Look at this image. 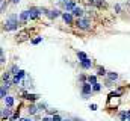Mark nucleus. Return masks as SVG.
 I'll return each instance as SVG.
<instances>
[{
	"instance_id": "1",
	"label": "nucleus",
	"mask_w": 130,
	"mask_h": 121,
	"mask_svg": "<svg viewBox=\"0 0 130 121\" xmlns=\"http://www.w3.org/2000/svg\"><path fill=\"white\" fill-rule=\"evenodd\" d=\"M18 21H20V17H17L15 14H12V15L6 17L5 24H3V29L6 30V32H9V30H17L18 29Z\"/></svg>"
},
{
	"instance_id": "2",
	"label": "nucleus",
	"mask_w": 130,
	"mask_h": 121,
	"mask_svg": "<svg viewBox=\"0 0 130 121\" xmlns=\"http://www.w3.org/2000/svg\"><path fill=\"white\" fill-rule=\"evenodd\" d=\"M94 92L92 89V85L91 83H88V82H85V83H82V88H80V94H82V98H89L91 97V94Z\"/></svg>"
},
{
	"instance_id": "3",
	"label": "nucleus",
	"mask_w": 130,
	"mask_h": 121,
	"mask_svg": "<svg viewBox=\"0 0 130 121\" xmlns=\"http://www.w3.org/2000/svg\"><path fill=\"white\" fill-rule=\"evenodd\" d=\"M76 26L82 30H88V29H91V21H89L88 18L82 17V18H77V20H76Z\"/></svg>"
},
{
	"instance_id": "4",
	"label": "nucleus",
	"mask_w": 130,
	"mask_h": 121,
	"mask_svg": "<svg viewBox=\"0 0 130 121\" xmlns=\"http://www.w3.org/2000/svg\"><path fill=\"white\" fill-rule=\"evenodd\" d=\"M21 95L24 100H29V101H36L39 98L38 94H32V92H27V91H21Z\"/></svg>"
},
{
	"instance_id": "5",
	"label": "nucleus",
	"mask_w": 130,
	"mask_h": 121,
	"mask_svg": "<svg viewBox=\"0 0 130 121\" xmlns=\"http://www.w3.org/2000/svg\"><path fill=\"white\" fill-rule=\"evenodd\" d=\"M62 6H64V9L67 12H70V11H73L77 5H76V0H65V2H62Z\"/></svg>"
},
{
	"instance_id": "6",
	"label": "nucleus",
	"mask_w": 130,
	"mask_h": 121,
	"mask_svg": "<svg viewBox=\"0 0 130 121\" xmlns=\"http://www.w3.org/2000/svg\"><path fill=\"white\" fill-rule=\"evenodd\" d=\"M11 117H12V108H8V106H5L3 109H2V120H11Z\"/></svg>"
},
{
	"instance_id": "7",
	"label": "nucleus",
	"mask_w": 130,
	"mask_h": 121,
	"mask_svg": "<svg viewBox=\"0 0 130 121\" xmlns=\"http://www.w3.org/2000/svg\"><path fill=\"white\" fill-rule=\"evenodd\" d=\"M29 12H30V20H36L42 14V9H39V8H30Z\"/></svg>"
},
{
	"instance_id": "8",
	"label": "nucleus",
	"mask_w": 130,
	"mask_h": 121,
	"mask_svg": "<svg viewBox=\"0 0 130 121\" xmlns=\"http://www.w3.org/2000/svg\"><path fill=\"white\" fill-rule=\"evenodd\" d=\"M27 20H30V12L29 11H23L20 14V23L24 24V23H27Z\"/></svg>"
},
{
	"instance_id": "9",
	"label": "nucleus",
	"mask_w": 130,
	"mask_h": 121,
	"mask_svg": "<svg viewBox=\"0 0 130 121\" xmlns=\"http://www.w3.org/2000/svg\"><path fill=\"white\" fill-rule=\"evenodd\" d=\"M62 18H64L65 23L70 24V26L74 23V20H73V14H71V12H62Z\"/></svg>"
},
{
	"instance_id": "10",
	"label": "nucleus",
	"mask_w": 130,
	"mask_h": 121,
	"mask_svg": "<svg viewBox=\"0 0 130 121\" xmlns=\"http://www.w3.org/2000/svg\"><path fill=\"white\" fill-rule=\"evenodd\" d=\"M71 14H73L74 17H77V18H82V17H83V9H82L80 6H76V8L71 11Z\"/></svg>"
},
{
	"instance_id": "11",
	"label": "nucleus",
	"mask_w": 130,
	"mask_h": 121,
	"mask_svg": "<svg viewBox=\"0 0 130 121\" xmlns=\"http://www.w3.org/2000/svg\"><path fill=\"white\" fill-rule=\"evenodd\" d=\"M59 15H62V12H59L58 9H52V11H48V12H47V17H48V18H52V20H53V18H58Z\"/></svg>"
},
{
	"instance_id": "12",
	"label": "nucleus",
	"mask_w": 130,
	"mask_h": 121,
	"mask_svg": "<svg viewBox=\"0 0 130 121\" xmlns=\"http://www.w3.org/2000/svg\"><path fill=\"white\" fill-rule=\"evenodd\" d=\"M80 67H82L83 70H89V68L92 67V60L89 59V58L85 59V60H82V62H80Z\"/></svg>"
},
{
	"instance_id": "13",
	"label": "nucleus",
	"mask_w": 130,
	"mask_h": 121,
	"mask_svg": "<svg viewBox=\"0 0 130 121\" xmlns=\"http://www.w3.org/2000/svg\"><path fill=\"white\" fill-rule=\"evenodd\" d=\"M3 101H5V106H8V108H12L15 100H14V97H12V95H8L6 98H3Z\"/></svg>"
},
{
	"instance_id": "14",
	"label": "nucleus",
	"mask_w": 130,
	"mask_h": 121,
	"mask_svg": "<svg viewBox=\"0 0 130 121\" xmlns=\"http://www.w3.org/2000/svg\"><path fill=\"white\" fill-rule=\"evenodd\" d=\"M38 111H39V109H38L35 104H30V106L27 108V114H29V115H35V114H38Z\"/></svg>"
},
{
	"instance_id": "15",
	"label": "nucleus",
	"mask_w": 130,
	"mask_h": 121,
	"mask_svg": "<svg viewBox=\"0 0 130 121\" xmlns=\"http://www.w3.org/2000/svg\"><path fill=\"white\" fill-rule=\"evenodd\" d=\"M8 88H9V86L2 85V89H0V97H2V98H6V97H8Z\"/></svg>"
},
{
	"instance_id": "16",
	"label": "nucleus",
	"mask_w": 130,
	"mask_h": 121,
	"mask_svg": "<svg viewBox=\"0 0 130 121\" xmlns=\"http://www.w3.org/2000/svg\"><path fill=\"white\" fill-rule=\"evenodd\" d=\"M118 117H120V121H127V117H129V111H121V112L118 114Z\"/></svg>"
},
{
	"instance_id": "17",
	"label": "nucleus",
	"mask_w": 130,
	"mask_h": 121,
	"mask_svg": "<svg viewBox=\"0 0 130 121\" xmlns=\"http://www.w3.org/2000/svg\"><path fill=\"white\" fill-rule=\"evenodd\" d=\"M118 77H120V76H118L115 71H110V73H107V79H109V80H112V82H115Z\"/></svg>"
},
{
	"instance_id": "18",
	"label": "nucleus",
	"mask_w": 130,
	"mask_h": 121,
	"mask_svg": "<svg viewBox=\"0 0 130 121\" xmlns=\"http://www.w3.org/2000/svg\"><path fill=\"white\" fill-rule=\"evenodd\" d=\"M97 76H107V71H106V68L104 67H98L97 68Z\"/></svg>"
},
{
	"instance_id": "19",
	"label": "nucleus",
	"mask_w": 130,
	"mask_h": 121,
	"mask_svg": "<svg viewBox=\"0 0 130 121\" xmlns=\"http://www.w3.org/2000/svg\"><path fill=\"white\" fill-rule=\"evenodd\" d=\"M88 83H91V85H95V83H98L97 82V76H88Z\"/></svg>"
},
{
	"instance_id": "20",
	"label": "nucleus",
	"mask_w": 130,
	"mask_h": 121,
	"mask_svg": "<svg viewBox=\"0 0 130 121\" xmlns=\"http://www.w3.org/2000/svg\"><path fill=\"white\" fill-rule=\"evenodd\" d=\"M77 58H79V62H82V60L88 59V56H86V53H83V52H77Z\"/></svg>"
},
{
	"instance_id": "21",
	"label": "nucleus",
	"mask_w": 130,
	"mask_h": 121,
	"mask_svg": "<svg viewBox=\"0 0 130 121\" xmlns=\"http://www.w3.org/2000/svg\"><path fill=\"white\" fill-rule=\"evenodd\" d=\"M42 41V36H36V38H33L32 41H30V44H33V46H36V44H39Z\"/></svg>"
},
{
	"instance_id": "22",
	"label": "nucleus",
	"mask_w": 130,
	"mask_h": 121,
	"mask_svg": "<svg viewBox=\"0 0 130 121\" xmlns=\"http://www.w3.org/2000/svg\"><path fill=\"white\" fill-rule=\"evenodd\" d=\"M18 71H20V70H18V67H17V65H12V67H11V70H9V73H11V74H14V76H15Z\"/></svg>"
},
{
	"instance_id": "23",
	"label": "nucleus",
	"mask_w": 130,
	"mask_h": 121,
	"mask_svg": "<svg viewBox=\"0 0 130 121\" xmlns=\"http://www.w3.org/2000/svg\"><path fill=\"white\" fill-rule=\"evenodd\" d=\"M18 117H20V109L14 112V115L11 117V120H9V121H15V120H17V118H18Z\"/></svg>"
},
{
	"instance_id": "24",
	"label": "nucleus",
	"mask_w": 130,
	"mask_h": 121,
	"mask_svg": "<svg viewBox=\"0 0 130 121\" xmlns=\"http://www.w3.org/2000/svg\"><path fill=\"white\" fill-rule=\"evenodd\" d=\"M92 89H94V92H100V91H101V83H95V85H92Z\"/></svg>"
},
{
	"instance_id": "25",
	"label": "nucleus",
	"mask_w": 130,
	"mask_h": 121,
	"mask_svg": "<svg viewBox=\"0 0 130 121\" xmlns=\"http://www.w3.org/2000/svg\"><path fill=\"white\" fill-rule=\"evenodd\" d=\"M79 80H80L82 83H85V82H88V77H86L85 74H80V76H79Z\"/></svg>"
},
{
	"instance_id": "26",
	"label": "nucleus",
	"mask_w": 130,
	"mask_h": 121,
	"mask_svg": "<svg viewBox=\"0 0 130 121\" xmlns=\"http://www.w3.org/2000/svg\"><path fill=\"white\" fill-rule=\"evenodd\" d=\"M38 109H39V111H47V104H45V103H41V104L38 106Z\"/></svg>"
},
{
	"instance_id": "27",
	"label": "nucleus",
	"mask_w": 130,
	"mask_h": 121,
	"mask_svg": "<svg viewBox=\"0 0 130 121\" xmlns=\"http://www.w3.org/2000/svg\"><path fill=\"white\" fill-rule=\"evenodd\" d=\"M0 62H2V64H5V62H6V60H5V53H3V50H2V52H0Z\"/></svg>"
},
{
	"instance_id": "28",
	"label": "nucleus",
	"mask_w": 130,
	"mask_h": 121,
	"mask_svg": "<svg viewBox=\"0 0 130 121\" xmlns=\"http://www.w3.org/2000/svg\"><path fill=\"white\" fill-rule=\"evenodd\" d=\"M113 8H115V11H117V12H118V14H120V12H121V5H118V3H117V5H115V6H113Z\"/></svg>"
},
{
	"instance_id": "29",
	"label": "nucleus",
	"mask_w": 130,
	"mask_h": 121,
	"mask_svg": "<svg viewBox=\"0 0 130 121\" xmlns=\"http://www.w3.org/2000/svg\"><path fill=\"white\" fill-rule=\"evenodd\" d=\"M53 121H64V120H62V118H61V115L58 114V115H55V117H53Z\"/></svg>"
},
{
	"instance_id": "30",
	"label": "nucleus",
	"mask_w": 130,
	"mask_h": 121,
	"mask_svg": "<svg viewBox=\"0 0 130 121\" xmlns=\"http://www.w3.org/2000/svg\"><path fill=\"white\" fill-rule=\"evenodd\" d=\"M89 109H91V111H97V104H95V103H92V104L89 106Z\"/></svg>"
},
{
	"instance_id": "31",
	"label": "nucleus",
	"mask_w": 130,
	"mask_h": 121,
	"mask_svg": "<svg viewBox=\"0 0 130 121\" xmlns=\"http://www.w3.org/2000/svg\"><path fill=\"white\" fill-rule=\"evenodd\" d=\"M41 121H53V117H44Z\"/></svg>"
},
{
	"instance_id": "32",
	"label": "nucleus",
	"mask_w": 130,
	"mask_h": 121,
	"mask_svg": "<svg viewBox=\"0 0 130 121\" xmlns=\"http://www.w3.org/2000/svg\"><path fill=\"white\" fill-rule=\"evenodd\" d=\"M86 2H88L89 5H97L98 3V0H86Z\"/></svg>"
},
{
	"instance_id": "33",
	"label": "nucleus",
	"mask_w": 130,
	"mask_h": 121,
	"mask_svg": "<svg viewBox=\"0 0 130 121\" xmlns=\"http://www.w3.org/2000/svg\"><path fill=\"white\" fill-rule=\"evenodd\" d=\"M5 8H6V3H5V0L2 2V12H5Z\"/></svg>"
},
{
	"instance_id": "34",
	"label": "nucleus",
	"mask_w": 130,
	"mask_h": 121,
	"mask_svg": "<svg viewBox=\"0 0 130 121\" xmlns=\"http://www.w3.org/2000/svg\"><path fill=\"white\" fill-rule=\"evenodd\" d=\"M73 121H85V120H82V118H77V117H74V118H71Z\"/></svg>"
},
{
	"instance_id": "35",
	"label": "nucleus",
	"mask_w": 130,
	"mask_h": 121,
	"mask_svg": "<svg viewBox=\"0 0 130 121\" xmlns=\"http://www.w3.org/2000/svg\"><path fill=\"white\" fill-rule=\"evenodd\" d=\"M18 121H33L32 118H21V120H18Z\"/></svg>"
},
{
	"instance_id": "36",
	"label": "nucleus",
	"mask_w": 130,
	"mask_h": 121,
	"mask_svg": "<svg viewBox=\"0 0 130 121\" xmlns=\"http://www.w3.org/2000/svg\"><path fill=\"white\" fill-rule=\"evenodd\" d=\"M12 2H14V3H15V5H17V3H18V2H20V0H12Z\"/></svg>"
},
{
	"instance_id": "37",
	"label": "nucleus",
	"mask_w": 130,
	"mask_h": 121,
	"mask_svg": "<svg viewBox=\"0 0 130 121\" xmlns=\"http://www.w3.org/2000/svg\"><path fill=\"white\" fill-rule=\"evenodd\" d=\"M127 121H130V115H129V117H127Z\"/></svg>"
},
{
	"instance_id": "38",
	"label": "nucleus",
	"mask_w": 130,
	"mask_h": 121,
	"mask_svg": "<svg viewBox=\"0 0 130 121\" xmlns=\"http://www.w3.org/2000/svg\"><path fill=\"white\" fill-rule=\"evenodd\" d=\"M64 121H73V120H64Z\"/></svg>"
},
{
	"instance_id": "39",
	"label": "nucleus",
	"mask_w": 130,
	"mask_h": 121,
	"mask_svg": "<svg viewBox=\"0 0 130 121\" xmlns=\"http://www.w3.org/2000/svg\"><path fill=\"white\" fill-rule=\"evenodd\" d=\"M59 2H65V0H59Z\"/></svg>"
}]
</instances>
